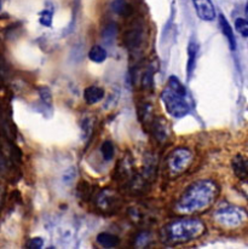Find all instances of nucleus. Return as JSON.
Wrapping results in <instances>:
<instances>
[{
	"label": "nucleus",
	"mask_w": 248,
	"mask_h": 249,
	"mask_svg": "<svg viewBox=\"0 0 248 249\" xmlns=\"http://www.w3.org/2000/svg\"><path fill=\"white\" fill-rule=\"evenodd\" d=\"M219 195L217 183L211 179H201L188 186L175 205L177 213L183 215L201 213L210 208Z\"/></svg>",
	"instance_id": "nucleus-1"
},
{
	"label": "nucleus",
	"mask_w": 248,
	"mask_h": 249,
	"mask_svg": "<svg viewBox=\"0 0 248 249\" xmlns=\"http://www.w3.org/2000/svg\"><path fill=\"white\" fill-rule=\"evenodd\" d=\"M206 232V225L196 218H182L171 221L161 230L162 241L167 245L192 242Z\"/></svg>",
	"instance_id": "nucleus-2"
},
{
	"label": "nucleus",
	"mask_w": 248,
	"mask_h": 249,
	"mask_svg": "<svg viewBox=\"0 0 248 249\" xmlns=\"http://www.w3.org/2000/svg\"><path fill=\"white\" fill-rule=\"evenodd\" d=\"M214 220L222 228L232 230V229L241 228L246 224L247 212L246 209L239 206H224L215 211Z\"/></svg>",
	"instance_id": "nucleus-3"
},
{
	"label": "nucleus",
	"mask_w": 248,
	"mask_h": 249,
	"mask_svg": "<svg viewBox=\"0 0 248 249\" xmlns=\"http://www.w3.org/2000/svg\"><path fill=\"white\" fill-rule=\"evenodd\" d=\"M194 161V154L188 148H176L166 159V169L171 177H178L188 171Z\"/></svg>",
	"instance_id": "nucleus-4"
},
{
	"label": "nucleus",
	"mask_w": 248,
	"mask_h": 249,
	"mask_svg": "<svg viewBox=\"0 0 248 249\" xmlns=\"http://www.w3.org/2000/svg\"><path fill=\"white\" fill-rule=\"evenodd\" d=\"M161 101H162L167 113L170 114L172 118L180 119L184 118L185 115L189 114L190 106L187 102V99H185V97L175 93V92L171 91L168 87H166V89L161 92Z\"/></svg>",
	"instance_id": "nucleus-5"
},
{
	"label": "nucleus",
	"mask_w": 248,
	"mask_h": 249,
	"mask_svg": "<svg viewBox=\"0 0 248 249\" xmlns=\"http://www.w3.org/2000/svg\"><path fill=\"white\" fill-rule=\"evenodd\" d=\"M95 206L99 213L104 215H113L120 211L123 200L115 190L106 188L95 195Z\"/></svg>",
	"instance_id": "nucleus-6"
},
{
	"label": "nucleus",
	"mask_w": 248,
	"mask_h": 249,
	"mask_svg": "<svg viewBox=\"0 0 248 249\" xmlns=\"http://www.w3.org/2000/svg\"><path fill=\"white\" fill-rule=\"evenodd\" d=\"M125 45L130 51L137 52L147 40V33L142 23H135L130 29H127L124 36Z\"/></svg>",
	"instance_id": "nucleus-7"
},
{
	"label": "nucleus",
	"mask_w": 248,
	"mask_h": 249,
	"mask_svg": "<svg viewBox=\"0 0 248 249\" xmlns=\"http://www.w3.org/2000/svg\"><path fill=\"white\" fill-rule=\"evenodd\" d=\"M150 131L154 139L160 144H165L170 139L171 128L165 118H155L150 123Z\"/></svg>",
	"instance_id": "nucleus-8"
},
{
	"label": "nucleus",
	"mask_w": 248,
	"mask_h": 249,
	"mask_svg": "<svg viewBox=\"0 0 248 249\" xmlns=\"http://www.w3.org/2000/svg\"><path fill=\"white\" fill-rule=\"evenodd\" d=\"M193 4L198 18L206 22L213 21L215 18V9L212 0H193Z\"/></svg>",
	"instance_id": "nucleus-9"
},
{
	"label": "nucleus",
	"mask_w": 248,
	"mask_h": 249,
	"mask_svg": "<svg viewBox=\"0 0 248 249\" xmlns=\"http://www.w3.org/2000/svg\"><path fill=\"white\" fill-rule=\"evenodd\" d=\"M200 51V45L197 41L192 40L188 45V62H187V80L190 81L194 69L196 67V59Z\"/></svg>",
	"instance_id": "nucleus-10"
},
{
	"label": "nucleus",
	"mask_w": 248,
	"mask_h": 249,
	"mask_svg": "<svg viewBox=\"0 0 248 249\" xmlns=\"http://www.w3.org/2000/svg\"><path fill=\"white\" fill-rule=\"evenodd\" d=\"M111 11L123 18L131 17L133 14V6L127 0H113L111 1Z\"/></svg>",
	"instance_id": "nucleus-11"
},
{
	"label": "nucleus",
	"mask_w": 248,
	"mask_h": 249,
	"mask_svg": "<svg viewBox=\"0 0 248 249\" xmlns=\"http://www.w3.org/2000/svg\"><path fill=\"white\" fill-rule=\"evenodd\" d=\"M232 166V171H234L235 176L242 181H246L247 180V177H248V169H247V160L244 158L242 155H236L234 158L231 162Z\"/></svg>",
	"instance_id": "nucleus-12"
},
{
	"label": "nucleus",
	"mask_w": 248,
	"mask_h": 249,
	"mask_svg": "<svg viewBox=\"0 0 248 249\" xmlns=\"http://www.w3.org/2000/svg\"><path fill=\"white\" fill-rule=\"evenodd\" d=\"M106 96V92L102 87L98 86H89L86 87L85 91H84V98H85V102L90 106H93V104H97Z\"/></svg>",
	"instance_id": "nucleus-13"
},
{
	"label": "nucleus",
	"mask_w": 248,
	"mask_h": 249,
	"mask_svg": "<svg viewBox=\"0 0 248 249\" xmlns=\"http://www.w3.org/2000/svg\"><path fill=\"white\" fill-rule=\"evenodd\" d=\"M96 242L103 248H116L121 243V240L119 236L114 235V233L101 232L96 237Z\"/></svg>",
	"instance_id": "nucleus-14"
},
{
	"label": "nucleus",
	"mask_w": 248,
	"mask_h": 249,
	"mask_svg": "<svg viewBox=\"0 0 248 249\" xmlns=\"http://www.w3.org/2000/svg\"><path fill=\"white\" fill-rule=\"evenodd\" d=\"M219 27H220V31H222V33L224 34L225 38L228 39L230 49H231L232 51H235V50H236V46H237L236 39H235V34H234V32H232L231 26H230L229 22L227 21V18H225L223 15H219Z\"/></svg>",
	"instance_id": "nucleus-15"
},
{
	"label": "nucleus",
	"mask_w": 248,
	"mask_h": 249,
	"mask_svg": "<svg viewBox=\"0 0 248 249\" xmlns=\"http://www.w3.org/2000/svg\"><path fill=\"white\" fill-rule=\"evenodd\" d=\"M106 57H108V53H106V49L99 46V45H93L89 51V58L95 63H103Z\"/></svg>",
	"instance_id": "nucleus-16"
},
{
	"label": "nucleus",
	"mask_w": 248,
	"mask_h": 249,
	"mask_svg": "<svg viewBox=\"0 0 248 249\" xmlns=\"http://www.w3.org/2000/svg\"><path fill=\"white\" fill-rule=\"evenodd\" d=\"M119 33V27L115 22H110V23L106 24V27L102 31V38L104 39L106 42H111L115 40L116 36Z\"/></svg>",
	"instance_id": "nucleus-17"
},
{
	"label": "nucleus",
	"mask_w": 248,
	"mask_h": 249,
	"mask_svg": "<svg viewBox=\"0 0 248 249\" xmlns=\"http://www.w3.org/2000/svg\"><path fill=\"white\" fill-rule=\"evenodd\" d=\"M76 194H78L79 198H81V200L84 201H89L93 197L92 188H91V185L88 183V181H84V180L78 184Z\"/></svg>",
	"instance_id": "nucleus-18"
},
{
	"label": "nucleus",
	"mask_w": 248,
	"mask_h": 249,
	"mask_svg": "<svg viewBox=\"0 0 248 249\" xmlns=\"http://www.w3.org/2000/svg\"><path fill=\"white\" fill-rule=\"evenodd\" d=\"M167 87L173 91L175 93L179 94V96H187V89H185L184 85L178 80L177 76H170L167 81Z\"/></svg>",
	"instance_id": "nucleus-19"
},
{
	"label": "nucleus",
	"mask_w": 248,
	"mask_h": 249,
	"mask_svg": "<svg viewBox=\"0 0 248 249\" xmlns=\"http://www.w3.org/2000/svg\"><path fill=\"white\" fill-rule=\"evenodd\" d=\"M101 154L102 158L106 161L113 160L114 155H115V145L111 141H104L101 145Z\"/></svg>",
	"instance_id": "nucleus-20"
},
{
	"label": "nucleus",
	"mask_w": 248,
	"mask_h": 249,
	"mask_svg": "<svg viewBox=\"0 0 248 249\" xmlns=\"http://www.w3.org/2000/svg\"><path fill=\"white\" fill-rule=\"evenodd\" d=\"M151 242V233L149 231L142 230L138 232L135 237V246L136 247H147Z\"/></svg>",
	"instance_id": "nucleus-21"
},
{
	"label": "nucleus",
	"mask_w": 248,
	"mask_h": 249,
	"mask_svg": "<svg viewBox=\"0 0 248 249\" xmlns=\"http://www.w3.org/2000/svg\"><path fill=\"white\" fill-rule=\"evenodd\" d=\"M39 94H40V99L43 102L44 107L45 108L51 109L52 108V96H51V92L48 87H41L39 89Z\"/></svg>",
	"instance_id": "nucleus-22"
},
{
	"label": "nucleus",
	"mask_w": 248,
	"mask_h": 249,
	"mask_svg": "<svg viewBox=\"0 0 248 249\" xmlns=\"http://www.w3.org/2000/svg\"><path fill=\"white\" fill-rule=\"evenodd\" d=\"M235 28L236 31L241 34L244 38H247L248 36V23L245 18H237L235 21Z\"/></svg>",
	"instance_id": "nucleus-23"
},
{
	"label": "nucleus",
	"mask_w": 248,
	"mask_h": 249,
	"mask_svg": "<svg viewBox=\"0 0 248 249\" xmlns=\"http://www.w3.org/2000/svg\"><path fill=\"white\" fill-rule=\"evenodd\" d=\"M39 22H40L41 26L51 27V24H52V12L49 11V10L41 11L40 14H39Z\"/></svg>",
	"instance_id": "nucleus-24"
},
{
	"label": "nucleus",
	"mask_w": 248,
	"mask_h": 249,
	"mask_svg": "<svg viewBox=\"0 0 248 249\" xmlns=\"http://www.w3.org/2000/svg\"><path fill=\"white\" fill-rule=\"evenodd\" d=\"M7 75H9V71H7L6 63L4 62V59H0V87L4 86L6 83Z\"/></svg>",
	"instance_id": "nucleus-25"
},
{
	"label": "nucleus",
	"mask_w": 248,
	"mask_h": 249,
	"mask_svg": "<svg viewBox=\"0 0 248 249\" xmlns=\"http://www.w3.org/2000/svg\"><path fill=\"white\" fill-rule=\"evenodd\" d=\"M44 246V240L40 237H34L27 242L26 247L29 249H40Z\"/></svg>",
	"instance_id": "nucleus-26"
},
{
	"label": "nucleus",
	"mask_w": 248,
	"mask_h": 249,
	"mask_svg": "<svg viewBox=\"0 0 248 249\" xmlns=\"http://www.w3.org/2000/svg\"><path fill=\"white\" fill-rule=\"evenodd\" d=\"M5 198V188L1 183H0V209L2 207V203H4Z\"/></svg>",
	"instance_id": "nucleus-27"
},
{
	"label": "nucleus",
	"mask_w": 248,
	"mask_h": 249,
	"mask_svg": "<svg viewBox=\"0 0 248 249\" xmlns=\"http://www.w3.org/2000/svg\"><path fill=\"white\" fill-rule=\"evenodd\" d=\"M0 9H1V0H0Z\"/></svg>",
	"instance_id": "nucleus-28"
}]
</instances>
